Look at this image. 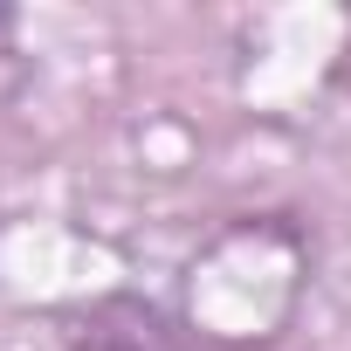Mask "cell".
Wrapping results in <instances>:
<instances>
[{
	"label": "cell",
	"mask_w": 351,
	"mask_h": 351,
	"mask_svg": "<svg viewBox=\"0 0 351 351\" xmlns=\"http://www.w3.org/2000/svg\"><path fill=\"white\" fill-rule=\"evenodd\" d=\"M97 351H193V344H186L180 330H165L158 317H138V310H131L117 330H97Z\"/></svg>",
	"instance_id": "1"
},
{
	"label": "cell",
	"mask_w": 351,
	"mask_h": 351,
	"mask_svg": "<svg viewBox=\"0 0 351 351\" xmlns=\"http://www.w3.org/2000/svg\"><path fill=\"white\" fill-rule=\"evenodd\" d=\"M344 69H351V56H344Z\"/></svg>",
	"instance_id": "2"
}]
</instances>
